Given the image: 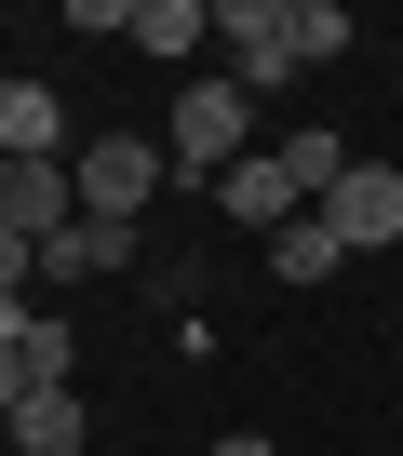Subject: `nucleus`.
I'll use <instances>...</instances> for the list:
<instances>
[{"label":"nucleus","instance_id":"3","mask_svg":"<svg viewBox=\"0 0 403 456\" xmlns=\"http://www.w3.org/2000/svg\"><path fill=\"white\" fill-rule=\"evenodd\" d=\"M216 41H229V81H243L256 108L296 81V14H283V0H216Z\"/></svg>","mask_w":403,"mask_h":456},{"label":"nucleus","instance_id":"8","mask_svg":"<svg viewBox=\"0 0 403 456\" xmlns=\"http://www.w3.org/2000/svg\"><path fill=\"white\" fill-rule=\"evenodd\" d=\"M108 269H135V228H108V215H68L41 242V282H108Z\"/></svg>","mask_w":403,"mask_h":456},{"label":"nucleus","instance_id":"10","mask_svg":"<svg viewBox=\"0 0 403 456\" xmlns=\"http://www.w3.org/2000/svg\"><path fill=\"white\" fill-rule=\"evenodd\" d=\"M202 41H216V0H135V54H161V68H188Z\"/></svg>","mask_w":403,"mask_h":456},{"label":"nucleus","instance_id":"9","mask_svg":"<svg viewBox=\"0 0 403 456\" xmlns=\"http://www.w3.org/2000/svg\"><path fill=\"white\" fill-rule=\"evenodd\" d=\"M0 349H14V362H28L41 389H68V362H81V336H68V322H54L41 296H28V309H0Z\"/></svg>","mask_w":403,"mask_h":456},{"label":"nucleus","instance_id":"1","mask_svg":"<svg viewBox=\"0 0 403 456\" xmlns=\"http://www.w3.org/2000/svg\"><path fill=\"white\" fill-rule=\"evenodd\" d=\"M161 161H175V175H202V188H216L229 161H256V94H243L229 68H216V81H188V94H175V121H161Z\"/></svg>","mask_w":403,"mask_h":456},{"label":"nucleus","instance_id":"5","mask_svg":"<svg viewBox=\"0 0 403 456\" xmlns=\"http://www.w3.org/2000/svg\"><path fill=\"white\" fill-rule=\"evenodd\" d=\"M323 215H336V242H350V256L403 242V161H350V175L323 188Z\"/></svg>","mask_w":403,"mask_h":456},{"label":"nucleus","instance_id":"6","mask_svg":"<svg viewBox=\"0 0 403 456\" xmlns=\"http://www.w3.org/2000/svg\"><path fill=\"white\" fill-rule=\"evenodd\" d=\"M68 215H81V175L68 161H0V228H14V242H54Z\"/></svg>","mask_w":403,"mask_h":456},{"label":"nucleus","instance_id":"17","mask_svg":"<svg viewBox=\"0 0 403 456\" xmlns=\"http://www.w3.org/2000/svg\"><path fill=\"white\" fill-rule=\"evenodd\" d=\"M216 456H269V443H256V429H229V443H216Z\"/></svg>","mask_w":403,"mask_h":456},{"label":"nucleus","instance_id":"13","mask_svg":"<svg viewBox=\"0 0 403 456\" xmlns=\"http://www.w3.org/2000/svg\"><path fill=\"white\" fill-rule=\"evenodd\" d=\"M283 161H296V188H309V201H323V188H336V175H350V161H363V148H350V134H283Z\"/></svg>","mask_w":403,"mask_h":456},{"label":"nucleus","instance_id":"16","mask_svg":"<svg viewBox=\"0 0 403 456\" xmlns=\"http://www.w3.org/2000/svg\"><path fill=\"white\" fill-rule=\"evenodd\" d=\"M28 389H41V376H28L14 349H0V429H14V403H28Z\"/></svg>","mask_w":403,"mask_h":456},{"label":"nucleus","instance_id":"2","mask_svg":"<svg viewBox=\"0 0 403 456\" xmlns=\"http://www.w3.org/2000/svg\"><path fill=\"white\" fill-rule=\"evenodd\" d=\"M68 175H81V215H108V228H135V215L161 201V175H175V161H161V134H95V148H81Z\"/></svg>","mask_w":403,"mask_h":456},{"label":"nucleus","instance_id":"12","mask_svg":"<svg viewBox=\"0 0 403 456\" xmlns=\"http://www.w3.org/2000/svg\"><path fill=\"white\" fill-rule=\"evenodd\" d=\"M269 269H283V282H336V269H350V242H336V215H296L283 242H269Z\"/></svg>","mask_w":403,"mask_h":456},{"label":"nucleus","instance_id":"14","mask_svg":"<svg viewBox=\"0 0 403 456\" xmlns=\"http://www.w3.org/2000/svg\"><path fill=\"white\" fill-rule=\"evenodd\" d=\"M283 14H296V68H323V54H350V14H336V0H283Z\"/></svg>","mask_w":403,"mask_h":456},{"label":"nucleus","instance_id":"11","mask_svg":"<svg viewBox=\"0 0 403 456\" xmlns=\"http://www.w3.org/2000/svg\"><path fill=\"white\" fill-rule=\"evenodd\" d=\"M81 429H95V416H81L68 389H28V403H14V456H81Z\"/></svg>","mask_w":403,"mask_h":456},{"label":"nucleus","instance_id":"15","mask_svg":"<svg viewBox=\"0 0 403 456\" xmlns=\"http://www.w3.org/2000/svg\"><path fill=\"white\" fill-rule=\"evenodd\" d=\"M28 282H41V242H14V228H0V309H28Z\"/></svg>","mask_w":403,"mask_h":456},{"label":"nucleus","instance_id":"7","mask_svg":"<svg viewBox=\"0 0 403 456\" xmlns=\"http://www.w3.org/2000/svg\"><path fill=\"white\" fill-rule=\"evenodd\" d=\"M0 161H81V148H68L54 81H0Z\"/></svg>","mask_w":403,"mask_h":456},{"label":"nucleus","instance_id":"4","mask_svg":"<svg viewBox=\"0 0 403 456\" xmlns=\"http://www.w3.org/2000/svg\"><path fill=\"white\" fill-rule=\"evenodd\" d=\"M216 215H229V228H256V242H283V228H296V215H323V201L296 188V161H283V148H256V161H229V175H216Z\"/></svg>","mask_w":403,"mask_h":456}]
</instances>
